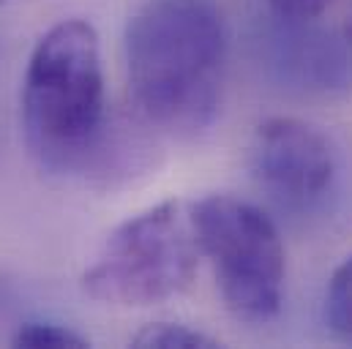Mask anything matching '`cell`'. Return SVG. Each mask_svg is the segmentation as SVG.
I'll return each mask as SVG.
<instances>
[{"mask_svg": "<svg viewBox=\"0 0 352 349\" xmlns=\"http://www.w3.org/2000/svg\"><path fill=\"white\" fill-rule=\"evenodd\" d=\"M227 27L213 0H151L126 27L137 109L173 134L205 128L221 98Z\"/></svg>", "mask_w": 352, "mask_h": 349, "instance_id": "6da1fadb", "label": "cell"}, {"mask_svg": "<svg viewBox=\"0 0 352 349\" xmlns=\"http://www.w3.org/2000/svg\"><path fill=\"white\" fill-rule=\"evenodd\" d=\"M14 347L25 349H82L88 341L55 322H25L14 333Z\"/></svg>", "mask_w": 352, "mask_h": 349, "instance_id": "ba28073f", "label": "cell"}, {"mask_svg": "<svg viewBox=\"0 0 352 349\" xmlns=\"http://www.w3.org/2000/svg\"><path fill=\"white\" fill-rule=\"evenodd\" d=\"M267 5L284 22H306L322 14L331 5V0H267Z\"/></svg>", "mask_w": 352, "mask_h": 349, "instance_id": "9c48e42d", "label": "cell"}, {"mask_svg": "<svg viewBox=\"0 0 352 349\" xmlns=\"http://www.w3.org/2000/svg\"><path fill=\"white\" fill-rule=\"evenodd\" d=\"M0 3H6V0H0Z\"/></svg>", "mask_w": 352, "mask_h": 349, "instance_id": "8fae6325", "label": "cell"}, {"mask_svg": "<svg viewBox=\"0 0 352 349\" xmlns=\"http://www.w3.org/2000/svg\"><path fill=\"white\" fill-rule=\"evenodd\" d=\"M134 347L142 349H210L219 347V341H213L210 336L191 330L186 325H173V322H153L145 325L137 336H134Z\"/></svg>", "mask_w": 352, "mask_h": 349, "instance_id": "52a82bcc", "label": "cell"}, {"mask_svg": "<svg viewBox=\"0 0 352 349\" xmlns=\"http://www.w3.org/2000/svg\"><path fill=\"white\" fill-rule=\"evenodd\" d=\"M347 30H350V36H352V16H350V27H347Z\"/></svg>", "mask_w": 352, "mask_h": 349, "instance_id": "30bf717a", "label": "cell"}, {"mask_svg": "<svg viewBox=\"0 0 352 349\" xmlns=\"http://www.w3.org/2000/svg\"><path fill=\"white\" fill-rule=\"evenodd\" d=\"M191 227L199 251L210 260L227 308L246 322H267L284 300V246L260 207L230 194L194 205Z\"/></svg>", "mask_w": 352, "mask_h": 349, "instance_id": "277c9868", "label": "cell"}, {"mask_svg": "<svg viewBox=\"0 0 352 349\" xmlns=\"http://www.w3.org/2000/svg\"><path fill=\"white\" fill-rule=\"evenodd\" d=\"M104 123V69L96 27L63 19L50 27L25 71L22 128L33 156L52 170L82 161Z\"/></svg>", "mask_w": 352, "mask_h": 349, "instance_id": "7a4b0ae2", "label": "cell"}, {"mask_svg": "<svg viewBox=\"0 0 352 349\" xmlns=\"http://www.w3.org/2000/svg\"><path fill=\"white\" fill-rule=\"evenodd\" d=\"M325 317L336 336L352 341V257L339 264V270L328 284Z\"/></svg>", "mask_w": 352, "mask_h": 349, "instance_id": "8992f818", "label": "cell"}, {"mask_svg": "<svg viewBox=\"0 0 352 349\" xmlns=\"http://www.w3.org/2000/svg\"><path fill=\"white\" fill-rule=\"evenodd\" d=\"M197 238L180 202H162L123 221L82 275L93 300L142 308L180 295L197 270Z\"/></svg>", "mask_w": 352, "mask_h": 349, "instance_id": "3957f363", "label": "cell"}, {"mask_svg": "<svg viewBox=\"0 0 352 349\" xmlns=\"http://www.w3.org/2000/svg\"><path fill=\"white\" fill-rule=\"evenodd\" d=\"M252 174L284 210H309L333 180V150L328 139L298 117H270L252 142Z\"/></svg>", "mask_w": 352, "mask_h": 349, "instance_id": "5b68a950", "label": "cell"}]
</instances>
